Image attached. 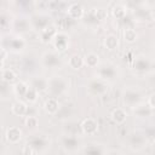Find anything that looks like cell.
Wrapping results in <instances>:
<instances>
[{
  "instance_id": "obj_1",
  "label": "cell",
  "mask_w": 155,
  "mask_h": 155,
  "mask_svg": "<svg viewBox=\"0 0 155 155\" xmlns=\"http://www.w3.org/2000/svg\"><path fill=\"white\" fill-rule=\"evenodd\" d=\"M121 99L126 107L132 109L144 102V96L139 88L134 86H125V88L121 92Z\"/></svg>"
},
{
  "instance_id": "obj_2",
  "label": "cell",
  "mask_w": 155,
  "mask_h": 155,
  "mask_svg": "<svg viewBox=\"0 0 155 155\" xmlns=\"http://www.w3.org/2000/svg\"><path fill=\"white\" fill-rule=\"evenodd\" d=\"M25 145L30 148L33 155H39L44 154L51 147V139L46 134H33L27 139Z\"/></svg>"
},
{
  "instance_id": "obj_3",
  "label": "cell",
  "mask_w": 155,
  "mask_h": 155,
  "mask_svg": "<svg viewBox=\"0 0 155 155\" xmlns=\"http://www.w3.org/2000/svg\"><path fill=\"white\" fill-rule=\"evenodd\" d=\"M69 88V81L67 78L62 75H53L48 78V90L47 92L51 94L50 97H59L64 94Z\"/></svg>"
},
{
  "instance_id": "obj_4",
  "label": "cell",
  "mask_w": 155,
  "mask_h": 155,
  "mask_svg": "<svg viewBox=\"0 0 155 155\" xmlns=\"http://www.w3.org/2000/svg\"><path fill=\"white\" fill-rule=\"evenodd\" d=\"M87 91L92 96H103L108 92L109 90V82L96 76V78H92L87 81Z\"/></svg>"
},
{
  "instance_id": "obj_5",
  "label": "cell",
  "mask_w": 155,
  "mask_h": 155,
  "mask_svg": "<svg viewBox=\"0 0 155 155\" xmlns=\"http://www.w3.org/2000/svg\"><path fill=\"white\" fill-rule=\"evenodd\" d=\"M128 148L132 151H142L148 145V137L143 132H133L128 136Z\"/></svg>"
},
{
  "instance_id": "obj_6",
  "label": "cell",
  "mask_w": 155,
  "mask_h": 155,
  "mask_svg": "<svg viewBox=\"0 0 155 155\" xmlns=\"http://www.w3.org/2000/svg\"><path fill=\"white\" fill-rule=\"evenodd\" d=\"M59 142H61V147L67 153H76L81 148V140L78 138V136L74 134L63 133L59 138Z\"/></svg>"
},
{
  "instance_id": "obj_7",
  "label": "cell",
  "mask_w": 155,
  "mask_h": 155,
  "mask_svg": "<svg viewBox=\"0 0 155 155\" xmlns=\"http://www.w3.org/2000/svg\"><path fill=\"white\" fill-rule=\"evenodd\" d=\"M96 76L110 81L117 78V67L113 63H101V65L97 68V74Z\"/></svg>"
},
{
  "instance_id": "obj_8",
  "label": "cell",
  "mask_w": 155,
  "mask_h": 155,
  "mask_svg": "<svg viewBox=\"0 0 155 155\" xmlns=\"http://www.w3.org/2000/svg\"><path fill=\"white\" fill-rule=\"evenodd\" d=\"M25 46H27V41L21 35H15V36L10 38L7 44H1V48L6 50L8 53L10 52H15V53L22 52L25 48Z\"/></svg>"
},
{
  "instance_id": "obj_9",
  "label": "cell",
  "mask_w": 155,
  "mask_h": 155,
  "mask_svg": "<svg viewBox=\"0 0 155 155\" xmlns=\"http://www.w3.org/2000/svg\"><path fill=\"white\" fill-rule=\"evenodd\" d=\"M151 61L148 56L145 54H138L133 58L132 61V69L137 73H140V74H144V73H148L151 70Z\"/></svg>"
},
{
  "instance_id": "obj_10",
  "label": "cell",
  "mask_w": 155,
  "mask_h": 155,
  "mask_svg": "<svg viewBox=\"0 0 155 155\" xmlns=\"http://www.w3.org/2000/svg\"><path fill=\"white\" fill-rule=\"evenodd\" d=\"M30 24H31V28L38 30L39 33L42 31L44 29H46L48 25H51V17L46 13H34L30 18Z\"/></svg>"
},
{
  "instance_id": "obj_11",
  "label": "cell",
  "mask_w": 155,
  "mask_h": 155,
  "mask_svg": "<svg viewBox=\"0 0 155 155\" xmlns=\"http://www.w3.org/2000/svg\"><path fill=\"white\" fill-rule=\"evenodd\" d=\"M41 64L47 69H56L61 65L59 53L56 51H46L41 56Z\"/></svg>"
},
{
  "instance_id": "obj_12",
  "label": "cell",
  "mask_w": 155,
  "mask_h": 155,
  "mask_svg": "<svg viewBox=\"0 0 155 155\" xmlns=\"http://www.w3.org/2000/svg\"><path fill=\"white\" fill-rule=\"evenodd\" d=\"M53 47H54V51L56 52H64L69 48V45H70V39H69V35L63 31V30H59L58 34L54 36L53 41Z\"/></svg>"
},
{
  "instance_id": "obj_13",
  "label": "cell",
  "mask_w": 155,
  "mask_h": 155,
  "mask_svg": "<svg viewBox=\"0 0 155 155\" xmlns=\"http://www.w3.org/2000/svg\"><path fill=\"white\" fill-rule=\"evenodd\" d=\"M11 27L12 29L17 33V35L28 33L29 30H31V24H30V19L25 18V17H15L11 21Z\"/></svg>"
},
{
  "instance_id": "obj_14",
  "label": "cell",
  "mask_w": 155,
  "mask_h": 155,
  "mask_svg": "<svg viewBox=\"0 0 155 155\" xmlns=\"http://www.w3.org/2000/svg\"><path fill=\"white\" fill-rule=\"evenodd\" d=\"M67 17L71 21H78V19H82L85 16V8L82 7V5L80 2H70L67 6Z\"/></svg>"
},
{
  "instance_id": "obj_15",
  "label": "cell",
  "mask_w": 155,
  "mask_h": 155,
  "mask_svg": "<svg viewBox=\"0 0 155 155\" xmlns=\"http://www.w3.org/2000/svg\"><path fill=\"white\" fill-rule=\"evenodd\" d=\"M80 130H81V133L86 136H93L99 130L98 121L93 117H85L80 124Z\"/></svg>"
},
{
  "instance_id": "obj_16",
  "label": "cell",
  "mask_w": 155,
  "mask_h": 155,
  "mask_svg": "<svg viewBox=\"0 0 155 155\" xmlns=\"http://www.w3.org/2000/svg\"><path fill=\"white\" fill-rule=\"evenodd\" d=\"M23 137V131L18 126H10L5 132V138L10 144H17Z\"/></svg>"
},
{
  "instance_id": "obj_17",
  "label": "cell",
  "mask_w": 155,
  "mask_h": 155,
  "mask_svg": "<svg viewBox=\"0 0 155 155\" xmlns=\"http://www.w3.org/2000/svg\"><path fill=\"white\" fill-rule=\"evenodd\" d=\"M58 31H59V30L57 29V27L53 25V24H51V25H48L46 29H44L42 31L39 33V40H40L42 44H50V42L53 41V39H54V36L58 34Z\"/></svg>"
},
{
  "instance_id": "obj_18",
  "label": "cell",
  "mask_w": 155,
  "mask_h": 155,
  "mask_svg": "<svg viewBox=\"0 0 155 155\" xmlns=\"http://www.w3.org/2000/svg\"><path fill=\"white\" fill-rule=\"evenodd\" d=\"M28 84L39 93L46 92L48 90V79L44 76H33Z\"/></svg>"
},
{
  "instance_id": "obj_19",
  "label": "cell",
  "mask_w": 155,
  "mask_h": 155,
  "mask_svg": "<svg viewBox=\"0 0 155 155\" xmlns=\"http://www.w3.org/2000/svg\"><path fill=\"white\" fill-rule=\"evenodd\" d=\"M132 114L136 116V117H139V119H145V117H149L154 114V110L149 107V104L147 102H143L140 104H138L137 107L132 108Z\"/></svg>"
},
{
  "instance_id": "obj_20",
  "label": "cell",
  "mask_w": 155,
  "mask_h": 155,
  "mask_svg": "<svg viewBox=\"0 0 155 155\" xmlns=\"http://www.w3.org/2000/svg\"><path fill=\"white\" fill-rule=\"evenodd\" d=\"M42 107H44V110H45L48 115H56V114L59 111L61 104H59L58 98H56V97H48V98L45 99Z\"/></svg>"
},
{
  "instance_id": "obj_21",
  "label": "cell",
  "mask_w": 155,
  "mask_h": 155,
  "mask_svg": "<svg viewBox=\"0 0 155 155\" xmlns=\"http://www.w3.org/2000/svg\"><path fill=\"white\" fill-rule=\"evenodd\" d=\"M119 45H120L119 36L116 34H113V33L107 34L103 39V46L108 51H116L119 48Z\"/></svg>"
},
{
  "instance_id": "obj_22",
  "label": "cell",
  "mask_w": 155,
  "mask_h": 155,
  "mask_svg": "<svg viewBox=\"0 0 155 155\" xmlns=\"http://www.w3.org/2000/svg\"><path fill=\"white\" fill-rule=\"evenodd\" d=\"M84 155H105L107 150L101 143H90L84 147Z\"/></svg>"
},
{
  "instance_id": "obj_23",
  "label": "cell",
  "mask_w": 155,
  "mask_h": 155,
  "mask_svg": "<svg viewBox=\"0 0 155 155\" xmlns=\"http://www.w3.org/2000/svg\"><path fill=\"white\" fill-rule=\"evenodd\" d=\"M127 111L121 108V107H117V108H114L110 113V117L111 120L116 124V125H122L126 120H127Z\"/></svg>"
},
{
  "instance_id": "obj_24",
  "label": "cell",
  "mask_w": 155,
  "mask_h": 155,
  "mask_svg": "<svg viewBox=\"0 0 155 155\" xmlns=\"http://www.w3.org/2000/svg\"><path fill=\"white\" fill-rule=\"evenodd\" d=\"M11 111L16 116H25L28 114V104L18 99L11 104Z\"/></svg>"
},
{
  "instance_id": "obj_25",
  "label": "cell",
  "mask_w": 155,
  "mask_h": 155,
  "mask_svg": "<svg viewBox=\"0 0 155 155\" xmlns=\"http://www.w3.org/2000/svg\"><path fill=\"white\" fill-rule=\"evenodd\" d=\"M84 63L88 68H98L101 65L99 54L96 53V52H87L84 56Z\"/></svg>"
},
{
  "instance_id": "obj_26",
  "label": "cell",
  "mask_w": 155,
  "mask_h": 155,
  "mask_svg": "<svg viewBox=\"0 0 155 155\" xmlns=\"http://www.w3.org/2000/svg\"><path fill=\"white\" fill-rule=\"evenodd\" d=\"M1 79H2V82L8 84V85H11V84L13 85L17 82V73L11 68L2 67L1 68Z\"/></svg>"
},
{
  "instance_id": "obj_27",
  "label": "cell",
  "mask_w": 155,
  "mask_h": 155,
  "mask_svg": "<svg viewBox=\"0 0 155 155\" xmlns=\"http://www.w3.org/2000/svg\"><path fill=\"white\" fill-rule=\"evenodd\" d=\"M110 13L116 19H125L127 16V7L121 2L114 4L113 7L110 8Z\"/></svg>"
},
{
  "instance_id": "obj_28",
  "label": "cell",
  "mask_w": 155,
  "mask_h": 155,
  "mask_svg": "<svg viewBox=\"0 0 155 155\" xmlns=\"http://www.w3.org/2000/svg\"><path fill=\"white\" fill-rule=\"evenodd\" d=\"M29 87H30V85H29L28 82L19 80V81H17L16 84L12 85V91H13V93H15L17 97L24 98L25 94H27V92H28V90H29Z\"/></svg>"
},
{
  "instance_id": "obj_29",
  "label": "cell",
  "mask_w": 155,
  "mask_h": 155,
  "mask_svg": "<svg viewBox=\"0 0 155 155\" xmlns=\"http://www.w3.org/2000/svg\"><path fill=\"white\" fill-rule=\"evenodd\" d=\"M68 65L73 69V70H80L85 63H84V57L79 53H74L68 58Z\"/></svg>"
},
{
  "instance_id": "obj_30",
  "label": "cell",
  "mask_w": 155,
  "mask_h": 155,
  "mask_svg": "<svg viewBox=\"0 0 155 155\" xmlns=\"http://www.w3.org/2000/svg\"><path fill=\"white\" fill-rule=\"evenodd\" d=\"M122 38L127 44H134L138 40V33L132 27H126L122 30Z\"/></svg>"
},
{
  "instance_id": "obj_31",
  "label": "cell",
  "mask_w": 155,
  "mask_h": 155,
  "mask_svg": "<svg viewBox=\"0 0 155 155\" xmlns=\"http://www.w3.org/2000/svg\"><path fill=\"white\" fill-rule=\"evenodd\" d=\"M24 125L27 126V128H30V130L36 128L39 125V119L34 115H27L24 120Z\"/></svg>"
},
{
  "instance_id": "obj_32",
  "label": "cell",
  "mask_w": 155,
  "mask_h": 155,
  "mask_svg": "<svg viewBox=\"0 0 155 155\" xmlns=\"http://www.w3.org/2000/svg\"><path fill=\"white\" fill-rule=\"evenodd\" d=\"M38 98H39V92L35 91L33 87H29V90H28V92H27L24 99H25L27 102H29V103H35V102L38 101Z\"/></svg>"
},
{
  "instance_id": "obj_33",
  "label": "cell",
  "mask_w": 155,
  "mask_h": 155,
  "mask_svg": "<svg viewBox=\"0 0 155 155\" xmlns=\"http://www.w3.org/2000/svg\"><path fill=\"white\" fill-rule=\"evenodd\" d=\"M147 103L149 104V107L155 111V92H153L151 94H149L148 99H147Z\"/></svg>"
},
{
  "instance_id": "obj_34",
  "label": "cell",
  "mask_w": 155,
  "mask_h": 155,
  "mask_svg": "<svg viewBox=\"0 0 155 155\" xmlns=\"http://www.w3.org/2000/svg\"><path fill=\"white\" fill-rule=\"evenodd\" d=\"M105 155H125L122 151L120 150H116V149H111V150H108Z\"/></svg>"
},
{
  "instance_id": "obj_35",
  "label": "cell",
  "mask_w": 155,
  "mask_h": 155,
  "mask_svg": "<svg viewBox=\"0 0 155 155\" xmlns=\"http://www.w3.org/2000/svg\"><path fill=\"white\" fill-rule=\"evenodd\" d=\"M154 145H155V138H154Z\"/></svg>"
}]
</instances>
